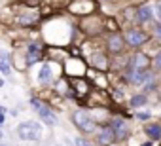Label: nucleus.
<instances>
[{
	"label": "nucleus",
	"instance_id": "nucleus-1",
	"mask_svg": "<svg viewBox=\"0 0 161 146\" xmlns=\"http://www.w3.org/2000/svg\"><path fill=\"white\" fill-rule=\"evenodd\" d=\"M17 135H19V138H23V140H38L40 135H42L40 123H36V121H23V123L17 127Z\"/></svg>",
	"mask_w": 161,
	"mask_h": 146
},
{
	"label": "nucleus",
	"instance_id": "nucleus-2",
	"mask_svg": "<svg viewBox=\"0 0 161 146\" xmlns=\"http://www.w3.org/2000/svg\"><path fill=\"white\" fill-rule=\"evenodd\" d=\"M31 104H32V108L38 112L40 120H42L46 125H55V123H57V118H55V114L51 112V108H49L47 104H44V103H42V101H38V99H32V101H31Z\"/></svg>",
	"mask_w": 161,
	"mask_h": 146
},
{
	"label": "nucleus",
	"instance_id": "nucleus-3",
	"mask_svg": "<svg viewBox=\"0 0 161 146\" xmlns=\"http://www.w3.org/2000/svg\"><path fill=\"white\" fill-rule=\"evenodd\" d=\"M72 121L76 123V127H78V129H82V131H86V133L95 131V121H93V120H91V116H89L87 112H84V110L74 112Z\"/></svg>",
	"mask_w": 161,
	"mask_h": 146
},
{
	"label": "nucleus",
	"instance_id": "nucleus-4",
	"mask_svg": "<svg viewBox=\"0 0 161 146\" xmlns=\"http://www.w3.org/2000/svg\"><path fill=\"white\" fill-rule=\"evenodd\" d=\"M112 131H114L116 140H123V138L129 135V125H127L125 120H121V118H114V120H112Z\"/></svg>",
	"mask_w": 161,
	"mask_h": 146
},
{
	"label": "nucleus",
	"instance_id": "nucleus-5",
	"mask_svg": "<svg viewBox=\"0 0 161 146\" xmlns=\"http://www.w3.org/2000/svg\"><path fill=\"white\" fill-rule=\"evenodd\" d=\"M150 65V59L144 55V53H136L133 59H131V65H129V70H146Z\"/></svg>",
	"mask_w": 161,
	"mask_h": 146
},
{
	"label": "nucleus",
	"instance_id": "nucleus-6",
	"mask_svg": "<svg viewBox=\"0 0 161 146\" xmlns=\"http://www.w3.org/2000/svg\"><path fill=\"white\" fill-rule=\"evenodd\" d=\"M148 40V36H146V32H142V31H129L127 32V42L131 44V46H135V48H138V46H142L144 42Z\"/></svg>",
	"mask_w": 161,
	"mask_h": 146
},
{
	"label": "nucleus",
	"instance_id": "nucleus-7",
	"mask_svg": "<svg viewBox=\"0 0 161 146\" xmlns=\"http://www.w3.org/2000/svg\"><path fill=\"white\" fill-rule=\"evenodd\" d=\"M123 36H119V34H112L110 38H108V51L110 53H119L121 49H123Z\"/></svg>",
	"mask_w": 161,
	"mask_h": 146
},
{
	"label": "nucleus",
	"instance_id": "nucleus-8",
	"mask_svg": "<svg viewBox=\"0 0 161 146\" xmlns=\"http://www.w3.org/2000/svg\"><path fill=\"white\" fill-rule=\"evenodd\" d=\"M70 10L74 14H89L93 10V2H91V0H80V2H74L70 6Z\"/></svg>",
	"mask_w": 161,
	"mask_h": 146
},
{
	"label": "nucleus",
	"instance_id": "nucleus-9",
	"mask_svg": "<svg viewBox=\"0 0 161 146\" xmlns=\"http://www.w3.org/2000/svg\"><path fill=\"white\" fill-rule=\"evenodd\" d=\"M40 55H42L40 46H38V44H31V46H29V51H27V65L31 66V65H34L36 61H40Z\"/></svg>",
	"mask_w": 161,
	"mask_h": 146
},
{
	"label": "nucleus",
	"instance_id": "nucleus-10",
	"mask_svg": "<svg viewBox=\"0 0 161 146\" xmlns=\"http://www.w3.org/2000/svg\"><path fill=\"white\" fill-rule=\"evenodd\" d=\"M114 131L110 129V127H104V129H101V133H99V144L101 146H108V144H112L114 142Z\"/></svg>",
	"mask_w": 161,
	"mask_h": 146
},
{
	"label": "nucleus",
	"instance_id": "nucleus-11",
	"mask_svg": "<svg viewBox=\"0 0 161 146\" xmlns=\"http://www.w3.org/2000/svg\"><path fill=\"white\" fill-rule=\"evenodd\" d=\"M0 72L6 76L12 74V63H10V55L6 51H0Z\"/></svg>",
	"mask_w": 161,
	"mask_h": 146
},
{
	"label": "nucleus",
	"instance_id": "nucleus-12",
	"mask_svg": "<svg viewBox=\"0 0 161 146\" xmlns=\"http://www.w3.org/2000/svg\"><path fill=\"white\" fill-rule=\"evenodd\" d=\"M51 78H53L51 66H49V65H42V68H40V72H38V82H40V84H49Z\"/></svg>",
	"mask_w": 161,
	"mask_h": 146
},
{
	"label": "nucleus",
	"instance_id": "nucleus-13",
	"mask_svg": "<svg viewBox=\"0 0 161 146\" xmlns=\"http://www.w3.org/2000/svg\"><path fill=\"white\" fill-rule=\"evenodd\" d=\"M146 135L150 137V138H161V125L159 123H150V125H146Z\"/></svg>",
	"mask_w": 161,
	"mask_h": 146
},
{
	"label": "nucleus",
	"instance_id": "nucleus-14",
	"mask_svg": "<svg viewBox=\"0 0 161 146\" xmlns=\"http://www.w3.org/2000/svg\"><path fill=\"white\" fill-rule=\"evenodd\" d=\"M152 17H153V14H152V8H150V6H140V8H138V19H140L142 23L152 21Z\"/></svg>",
	"mask_w": 161,
	"mask_h": 146
},
{
	"label": "nucleus",
	"instance_id": "nucleus-15",
	"mask_svg": "<svg viewBox=\"0 0 161 146\" xmlns=\"http://www.w3.org/2000/svg\"><path fill=\"white\" fill-rule=\"evenodd\" d=\"M95 66H97V68H101V70H104V68H106V59H104V55H101V53H97V55H95Z\"/></svg>",
	"mask_w": 161,
	"mask_h": 146
},
{
	"label": "nucleus",
	"instance_id": "nucleus-16",
	"mask_svg": "<svg viewBox=\"0 0 161 146\" xmlns=\"http://www.w3.org/2000/svg\"><path fill=\"white\" fill-rule=\"evenodd\" d=\"M146 95H136V97H133L131 99V106H142V104H146Z\"/></svg>",
	"mask_w": 161,
	"mask_h": 146
},
{
	"label": "nucleus",
	"instance_id": "nucleus-17",
	"mask_svg": "<svg viewBox=\"0 0 161 146\" xmlns=\"http://www.w3.org/2000/svg\"><path fill=\"white\" fill-rule=\"evenodd\" d=\"M36 19H38L36 15H23V17H21L19 21H21V25H32V23H34Z\"/></svg>",
	"mask_w": 161,
	"mask_h": 146
},
{
	"label": "nucleus",
	"instance_id": "nucleus-18",
	"mask_svg": "<svg viewBox=\"0 0 161 146\" xmlns=\"http://www.w3.org/2000/svg\"><path fill=\"white\" fill-rule=\"evenodd\" d=\"M74 142H76V146H91V144H89L86 138H82V137H76V138H74Z\"/></svg>",
	"mask_w": 161,
	"mask_h": 146
},
{
	"label": "nucleus",
	"instance_id": "nucleus-19",
	"mask_svg": "<svg viewBox=\"0 0 161 146\" xmlns=\"http://www.w3.org/2000/svg\"><path fill=\"white\" fill-rule=\"evenodd\" d=\"M150 116H152V114H150L148 110H146V112H136V118H138V120H142V121L150 120Z\"/></svg>",
	"mask_w": 161,
	"mask_h": 146
},
{
	"label": "nucleus",
	"instance_id": "nucleus-20",
	"mask_svg": "<svg viewBox=\"0 0 161 146\" xmlns=\"http://www.w3.org/2000/svg\"><path fill=\"white\" fill-rule=\"evenodd\" d=\"M153 63H155V68L157 70H161V51L155 55V59H153Z\"/></svg>",
	"mask_w": 161,
	"mask_h": 146
},
{
	"label": "nucleus",
	"instance_id": "nucleus-21",
	"mask_svg": "<svg viewBox=\"0 0 161 146\" xmlns=\"http://www.w3.org/2000/svg\"><path fill=\"white\" fill-rule=\"evenodd\" d=\"M2 121H4V114H2V112H0V123H2Z\"/></svg>",
	"mask_w": 161,
	"mask_h": 146
},
{
	"label": "nucleus",
	"instance_id": "nucleus-22",
	"mask_svg": "<svg viewBox=\"0 0 161 146\" xmlns=\"http://www.w3.org/2000/svg\"><path fill=\"white\" fill-rule=\"evenodd\" d=\"M157 36H159V40H161V27L157 29Z\"/></svg>",
	"mask_w": 161,
	"mask_h": 146
},
{
	"label": "nucleus",
	"instance_id": "nucleus-23",
	"mask_svg": "<svg viewBox=\"0 0 161 146\" xmlns=\"http://www.w3.org/2000/svg\"><path fill=\"white\" fill-rule=\"evenodd\" d=\"M142 146H152V142H144V144H142Z\"/></svg>",
	"mask_w": 161,
	"mask_h": 146
},
{
	"label": "nucleus",
	"instance_id": "nucleus-24",
	"mask_svg": "<svg viewBox=\"0 0 161 146\" xmlns=\"http://www.w3.org/2000/svg\"><path fill=\"white\" fill-rule=\"evenodd\" d=\"M159 17H161V2H159Z\"/></svg>",
	"mask_w": 161,
	"mask_h": 146
},
{
	"label": "nucleus",
	"instance_id": "nucleus-25",
	"mask_svg": "<svg viewBox=\"0 0 161 146\" xmlns=\"http://www.w3.org/2000/svg\"><path fill=\"white\" fill-rule=\"evenodd\" d=\"M2 86H4V82H2V80H0V87H2Z\"/></svg>",
	"mask_w": 161,
	"mask_h": 146
},
{
	"label": "nucleus",
	"instance_id": "nucleus-26",
	"mask_svg": "<svg viewBox=\"0 0 161 146\" xmlns=\"http://www.w3.org/2000/svg\"><path fill=\"white\" fill-rule=\"evenodd\" d=\"M0 138H2V131H0Z\"/></svg>",
	"mask_w": 161,
	"mask_h": 146
}]
</instances>
